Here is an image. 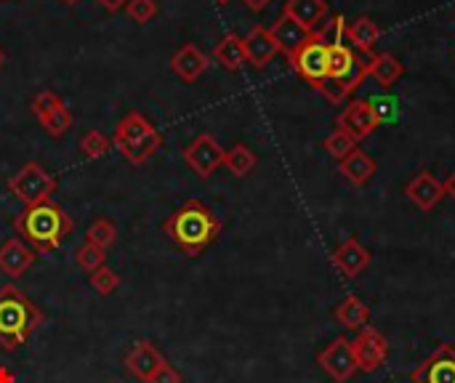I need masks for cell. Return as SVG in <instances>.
Returning <instances> with one entry per match:
<instances>
[{
    "mask_svg": "<svg viewBox=\"0 0 455 383\" xmlns=\"http://www.w3.org/2000/svg\"><path fill=\"white\" fill-rule=\"evenodd\" d=\"M13 229L21 235V240L35 251V253H53L61 248V243L72 235L75 221L69 219V213H64V208H59L56 203H40V205H29L24 208L16 219H13Z\"/></svg>",
    "mask_w": 455,
    "mask_h": 383,
    "instance_id": "obj_1",
    "label": "cell"
},
{
    "mask_svg": "<svg viewBox=\"0 0 455 383\" xmlns=\"http://www.w3.org/2000/svg\"><path fill=\"white\" fill-rule=\"evenodd\" d=\"M163 232L187 253V256H200L221 232V221L213 216L208 205L200 200H189L181 208H176L165 221Z\"/></svg>",
    "mask_w": 455,
    "mask_h": 383,
    "instance_id": "obj_2",
    "label": "cell"
},
{
    "mask_svg": "<svg viewBox=\"0 0 455 383\" xmlns=\"http://www.w3.org/2000/svg\"><path fill=\"white\" fill-rule=\"evenodd\" d=\"M43 320V312L16 285L0 288V347L5 352L24 347Z\"/></svg>",
    "mask_w": 455,
    "mask_h": 383,
    "instance_id": "obj_3",
    "label": "cell"
},
{
    "mask_svg": "<svg viewBox=\"0 0 455 383\" xmlns=\"http://www.w3.org/2000/svg\"><path fill=\"white\" fill-rule=\"evenodd\" d=\"M112 144L120 149V155L133 163V165H141L147 163L163 144V136L157 133V128L141 115V112H128L117 128H115V136H112Z\"/></svg>",
    "mask_w": 455,
    "mask_h": 383,
    "instance_id": "obj_4",
    "label": "cell"
},
{
    "mask_svg": "<svg viewBox=\"0 0 455 383\" xmlns=\"http://www.w3.org/2000/svg\"><path fill=\"white\" fill-rule=\"evenodd\" d=\"M8 192L24 205H40L48 203L51 195L56 192V179L40 165V163H24L11 179H8Z\"/></svg>",
    "mask_w": 455,
    "mask_h": 383,
    "instance_id": "obj_5",
    "label": "cell"
},
{
    "mask_svg": "<svg viewBox=\"0 0 455 383\" xmlns=\"http://www.w3.org/2000/svg\"><path fill=\"white\" fill-rule=\"evenodd\" d=\"M328 77L339 80L344 91L352 93L368 77V61L344 43L328 45Z\"/></svg>",
    "mask_w": 455,
    "mask_h": 383,
    "instance_id": "obj_6",
    "label": "cell"
},
{
    "mask_svg": "<svg viewBox=\"0 0 455 383\" xmlns=\"http://www.w3.org/2000/svg\"><path fill=\"white\" fill-rule=\"evenodd\" d=\"M288 61L312 88H317L328 77V45L315 32L296 53L288 56Z\"/></svg>",
    "mask_w": 455,
    "mask_h": 383,
    "instance_id": "obj_7",
    "label": "cell"
},
{
    "mask_svg": "<svg viewBox=\"0 0 455 383\" xmlns=\"http://www.w3.org/2000/svg\"><path fill=\"white\" fill-rule=\"evenodd\" d=\"M317 365L333 379L336 383H349L357 373V360H355V349H352V339L339 336L333 339L320 355H317Z\"/></svg>",
    "mask_w": 455,
    "mask_h": 383,
    "instance_id": "obj_8",
    "label": "cell"
},
{
    "mask_svg": "<svg viewBox=\"0 0 455 383\" xmlns=\"http://www.w3.org/2000/svg\"><path fill=\"white\" fill-rule=\"evenodd\" d=\"M352 349H355L357 371H363V373H376L389 357L387 336L376 328H368V325L357 331V336L352 339Z\"/></svg>",
    "mask_w": 455,
    "mask_h": 383,
    "instance_id": "obj_9",
    "label": "cell"
},
{
    "mask_svg": "<svg viewBox=\"0 0 455 383\" xmlns=\"http://www.w3.org/2000/svg\"><path fill=\"white\" fill-rule=\"evenodd\" d=\"M224 152L221 144L211 136V133H200L192 144H187L184 149V163L200 176V179H208L213 176L221 165H224Z\"/></svg>",
    "mask_w": 455,
    "mask_h": 383,
    "instance_id": "obj_10",
    "label": "cell"
},
{
    "mask_svg": "<svg viewBox=\"0 0 455 383\" xmlns=\"http://www.w3.org/2000/svg\"><path fill=\"white\" fill-rule=\"evenodd\" d=\"M413 383H455V347L443 344L411 376Z\"/></svg>",
    "mask_w": 455,
    "mask_h": 383,
    "instance_id": "obj_11",
    "label": "cell"
},
{
    "mask_svg": "<svg viewBox=\"0 0 455 383\" xmlns=\"http://www.w3.org/2000/svg\"><path fill=\"white\" fill-rule=\"evenodd\" d=\"M339 131L349 133L355 141H363L368 139L376 128H379V120L373 115V107L368 99H355L352 104H347V109L339 115Z\"/></svg>",
    "mask_w": 455,
    "mask_h": 383,
    "instance_id": "obj_12",
    "label": "cell"
},
{
    "mask_svg": "<svg viewBox=\"0 0 455 383\" xmlns=\"http://www.w3.org/2000/svg\"><path fill=\"white\" fill-rule=\"evenodd\" d=\"M163 363H165V357L160 355V349L152 341H136L133 349L125 355V371L144 383L163 368Z\"/></svg>",
    "mask_w": 455,
    "mask_h": 383,
    "instance_id": "obj_13",
    "label": "cell"
},
{
    "mask_svg": "<svg viewBox=\"0 0 455 383\" xmlns=\"http://www.w3.org/2000/svg\"><path fill=\"white\" fill-rule=\"evenodd\" d=\"M331 264L339 269V275H341L344 280H355V277L371 264V253H368V248H365L357 237H349V240H344V243L333 251Z\"/></svg>",
    "mask_w": 455,
    "mask_h": 383,
    "instance_id": "obj_14",
    "label": "cell"
},
{
    "mask_svg": "<svg viewBox=\"0 0 455 383\" xmlns=\"http://www.w3.org/2000/svg\"><path fill=\"white\" fill-rule=\"evenodd\" d=\"M405 195L408 200L419 208V211H435L443 197H445V187L437 176H432L429 171H421L416 179H411V184L405 187Z\"/></svg>",
    "mask_w": 455,
    "mask_h": 383,
    "instance_id": "obj_15",
    "label": "cell"
},
{
    "mask_svg": "<svg viewBox=\"0 0 455 383\" xmlns=\"http://www.w3.org/2000/svg\"><path fill=\"white\" fill-rule=\"evenodd\" d=\"M35 259H37V253L21 237H8L0 245V272L13 277V280L27 275L29 267L35 264Z\"/></svg>",
    "mask_w": 455,
    "mask_h": 383,
    "instance_id": "obj_16",
    "label": "cell"
},
{
    "mask_svg": "<svg viewBox=\"0 0 455 383\" xmlns=\"http://www.w3.org/2000/svg\"><path fill=\"white\" fill-rule=\"evenodd\" d=\"M243 48H245V61L253 64L256 69H264V67L280 53V48H277L272 32H269L267 27H261V24H256V27L243 37Z\"/></svg>",
    "mask_w": 455,
    "mask_h": 383,
    "instance_id": "obj_17",
    "label": "cell"
},
{
    "mask_svg": "<svg viewBox=\"0 0 455 383\" xmlns=\"http://www.w3.org/2000/svg\"><path fill=\"white\" fill-rule=\"evenodd\" d=\"M208 56L197 48V45H192V43H187V45H181L176 53H173V59H171V69L184 80V83H195L197 77H203L205 75V69H208Z\"/></svg>",
    "mask_w": 455,
    "mask_h": 383,
    "instance_id": "obj_18",
    "label": "cell"
},
{
    "mask_svg": "<svg viewBox=\"0 0 455 383\" xmlns=\"http://www.w3.org/2000/svg\"><path fill=\"white\" fill-rule=\"evenodd\" d=\"M269 32H272V37H275V43H277V48L285 53V56H291V53H296L309 37H312V32L309 29H304L299 21H293L291 16H280L272 27H269Z\"/></svg>",
    "mask_w": 455,
    "mask_h": 383,
    "instance_id": "obj_19",
    "label": "cell"
},
{
    "mask_svg": "<svg viewBox=\"0 0 455 383\" xmlns=\"http://www.w3.org/2000/svg\"><path fill=\"white\" fill-rule=\"evenodd\" d=\"M283 13L291 16L293 21H299L304 29L315 32V29H320L323 19L328 13V3L325 0H288Z\"/></svg>",
    "mask_w": 455,
    "mask_h": 383,
    "instance_id": "obj_20",
    "label": "cell"
},
{
    "mask_svg": "<svg viewBox=\"0 0 455 383\" xmlns=\"http://www.w3.org/2000/svg\"><path fill=\"white\" fill-rule=\"evenodd\" d=\"M405 75V64L395 53H376L368 61V77H373L381 88H392Z\"/></svg>",
    "mask_w": 455,
    "mask_h": 383,
    "instance_id": "obj_21",
    "label": "cell"
},
{
    "mask_svg": "<svg viewBox=\"0 0 455 383\" xmlns=\"http://www.w3.org/2000/svg\"><path fill=\"white\" fill-rule=\"evenodd\" d=\"M333 320L347 328V331H360L368 325L371 320V307L360 299V296H347L336 309H333Z\"/></svg>",
    "mask_w": 455,
    "mask_h": 383,
    "instance_id": "obj_22",
    "label": "cell"
},
{
    "mask_svg": "<svg viewBox=\"0 0 455 383\" xmlns=\"http://www.w3.org/2000/svg\"><path fill=\"white\" fill-rule=\"evenodd\" d=\"M339 171H341V176H344L349 184L363 187V184H368V181H371V176L376 173V160H373L368 152L355 149L349 157H344V160L339 163Z\"/></svg>",
    "mask_w": 455,
    "mask_h": 383,
    "instance_id": "obj_23",
    "label": "cell"
},
{
    "mask_svg": "<svg viewBox=\"0 0 455 383\" xmlns=\"http://www.w3.org/2000/svg\"><path fill=\"white\" fill-rule=\"evenodd\" d=\"M213 59H216L224 69H229V72L240 69V67L245 64L243 37H240V35H235V32L224 35V37L216 43V48H213Z\"/></svg>",
    "mask_w": 455,
    "mask_h": 383,
    "instance_id": "obj_24",
    "label": "cell"
},
{
    "mask_svg": "<svg viewBox=\"0 0 455 383\" xmlns=\"http://www.w3.org/2000/svg\"><path fill=\"white\" fill-rule=\"evenodd\" d=\"M344 35H347L363 53H373L381 29H379V24H376L371 16H360V19H355L352 24H347V32H344Z\"/></svg>",
    "mask_w": 455,
    "mask_h": 383,
    "instance_id": "obj_25",
    "label": "cell"
},
{
    "mask_svg": "<svg viewBox=\"0 0 455 383\" xmlns=\"http://www.w3.org/2000/svg\"><path fill=\"white\" fill-rule=\"evenodd\" d=\"M256 163H259V157H256V152L248 144H235L232 149L224 152V165L237 179H245L256 168Z\"/></svg>",
    "mask_w": 455,
    "mask_h": 383,
    "instance_id": "obj_26",
    "label": "cell"
},
{
    "mask_svg": "<svg viewBox=\"0 0 455 383\" xmlns=\"http://www.w3.org/2000/svg\"><path fill=\"white\" fill-rule=\"evenodd\" d=\"M75 264H77L83 272H88V275H91V272H96V269L107 267V251L85 240V243L75 251Z\"/></svg>",
    "mask_w": 455,
    "mask_h": 383,
    "instance_id": "obj_27",
    "label": "cell"
},
{
    "mask_svg": "<svg viewBox=\"0 0 455 383\" xmlns=\"http://www.w3.org/2000/svg\"><path fill=\"white\" fill-rule=\"evenodd\" d=\"M85 240L93 243V245H99V248H104V251H109V248L117 243V227H115L109 219H96V221L88 227Z\"/></svg>",
    "mask_w": 455,
    "mask_h": 383,
    "instance_id": "obj_28",
    "label": "cell"
},
{
    "mask_svg": "<svg viewBox=\"0 0 455 383\" xmlns=\"http://www.w3.org/2000/svg\"><path fill=\"white\" fill-rule=\"evenodd\" d=\"M37 123L45 128V133H48V136L59 139V136H64V133L72 128V112H69L64 104H59L53 112H48V115H45V117H40Z\"/></svg>",
    "mask_w": 455,
    "mask_h": 383,
    "instance_id": "obj_29",
    "label": "cell"
},
{
    "mask_svg": "<svg viewBox=\"0 0 455 383\" xmlns=\"http://www.w3.org/2000/svg\"><path fill=\"white\" fill-rule=\"evenodd\" d=\"M112 147V139H107L101 131H88L83 139H80V152L85 160H99L109 152Z\"/></svg>",
    "mask_w": 455,
    "mask_h": 383,
    "instance_id": "obj_30",
    "label": "cell"
},
{
    "mask_svg": "<svg viewBox=\"0 0 455 383\" xmlns=\"http://www.w3.org/2000/svg\"><path fill=\"white\" fill-rule=\"evenodd\" d=\"M357 149V141L349 136V133H344V131H333L328 139H325V152L331 155V157H336L339 163L344 160V157H349L352 152Z\"/></svg>",
    "mask_w": 455,
    "mask_h": 383,
    "instance_id": "obj_31",
    "label": "cell"
},
{
    "mask_svg": "<svg viewBox=\"0 0 455 383\" xmlns=\"http://www.w3.org/2000/svg\"><path fill=\"white\" fill-rule=\"evenodd\" d=\"M88 283H91V288H93L99 296H109V293L117 291L120 277H117V272H112L109 267H101V269H96V272L88 275Z\"/></svg>",
    "mask_w": 455,
    "mask_h": 383,
    "instance_id": "obj_32",
    "label": "cell"
},
{
    "mask_svg": "<svg viewBox=\"0 0 455 383\" xmlns=\"http://www.w3.org/2000/svg\"><path fill=\"white\" fill-rule=\"evenodd\" d=\"M125 11L136 24H147L157 16V0H128Z\"/></svg>",
    "mask_w": 455,
    "mask_h": 383,
    "instance_id": "obj_33",
    "label": "cell"
},
{
    "mask_svg": "<svg viewBox=\"0 0 455 383\" xmlns=\"http://www.w3.org/2000/svg\"><path fill=\"white\" fill-rule=\"evenodd\" d=\"M371 107H373V115H376L379 125H381V123H395V120H397V101H395V99H389V96H376V99H371Z\"/></svg>",
    "mask_w": 455,
    "mask_h": 383,
    "instance_id": "obj_34",
    "label": "cell"
},
{
    "mask_svg": "<svg viewBox=\"0 0 455 383\" xmlns=\"http://www.w3.org/2000/svg\"><path fill=\"white\" fill-rule=\"evenodd\" d=\"M59 104H64L53 91H40L35 99H32V112H35V117L40 120V117H45L48 112H53Z\"/></svg>",
    "mask_w": 455,
    "mask_h": 383,
    "instance_id": "obj_35",
    "label": "cell"
},
{
    "mask_svg": "<svg viewBox=\"0 0 455 383\" xmlns=\"http://www.w3.org/2000/svg\"><path fill=\"white\" fill-rule=\"evenodd\" d=\"M315 91H320V93H323L328 101H333V104H341V101L349 96V93L344 91V85H341L339 80H333V77H325V80H323V83H320Z\"/></svg>",
    "mask_w": 455,
    "mask_h": 383,
    "instance_id": "obj_36",
    "label": "cell"
},
{
    "mask_svg": "<svg viewBox=\"0 0 455 383\" xmlns=\"http://www.w3.org/2000/svg\"><path fill=\"white\" fill-rule=\"evenodd\" d=\"M147 383H184V379H181V373L173 368V365H168V363H163V368L149 379Z\"/></svg>",
    "mask_w": 455,
    "mask_h": 383,
    "instance_id": "obj_37",
    "label": "cell"
},
{
    "mask_svg": "<svg viewBox=\"0 0 455 383\" xmlns=\"http://www.w3.org/2000/svg\"><path fill=\"white\" fill-rule=\"evenodd\" d=\"M99 5H101L104 11H109V13H117L120 8L128 5V0H99Z\"/></svg>",
    "mask_w": 455,
    "mask_h": 383,
    "instance_id": "obj_38",
    "label": "cell"
},
{
    "mask_svg": "<svg viewBox=\"0 0 455 383\" xmlns=\"http://www.w3.org/2000/svg\"><path fill=\"white\" fill-rule=\"evenodd\" d=\"M243 3H245L251 11L261 13V11H267V8H269V3H272V0H243Z\"/></svg>",
    "mask_w": 455,
    "mask_h": 383,
    "instance_id": "obj_39",
    "label": "cell"
},
{
    "mask_svg": "<svg viewBox=\"0 0 455 383\" xmlns=\"http://www.w3.org/2000/svg\"><path fill=\"white\" fill-rule=\"evenodd\" d=\"M443 187H445V197H451V200H455V171L443 181Z\"/></svg>",
    "mask_w": 455,
    "mask_h": 383,
    "instance_id": "obj_40",
    "label": "cell"
},
{
    "mask_svg": "<svg viewBox=\"0 0 455 383\" xmlns=\"http://www.w3.org/2000/svg\"><path fill=\"white\" fill-rule=\"evenodd\" d=\"M0 383H13V376L5 368H0Z\"/></svg>",
    "mask_w": 455,
    "mask_h": 383,
    "instance_id": "obj_41",
    "label": "cell"
},
{
    "mask_svg": "<svg viewBox=\"0 0 455 383\" xmlns=\"http://www.w3.org/2000/svg\"><path fill=\"white\" fill-rule=\"evenodd\" d=\"M3 61H5V53H3V48H0V67H3Z\"/></svg>",
    "mask_w": 455,
    "mask_h": 383,
    "instance_id": "obj_42",
    "label": "cell"
},
{
    "mask_svg": "<svg viewBox=\"0 0 455 383\" xmlns=\"http://www.w3.org/2000/svg\"><path fill=\"white\" fill-rule=\"evenodd\" d=\"M67 5H75V3H80V0H64Z\"/></svg>",
    "mask_w": 455,
    "mask_h": 383,
    "instance_id": "obj_43",
    "label": "cell"
},
{
    "mask_svg": "<svg viewBox=\"0 0 455 383\" xmlns=\"http://www.w3.org/2000/svg\"><path fill=\"white\" fill-rule=\"evenodd\" d=\"M216 3H221V5H224V3H229V0H216Z\"/></svg>",
    "mask_w": 455,
    "mask_h": 383,
    "instance_id": "obj_44",
    "label": "cell"
}]
</instances>
